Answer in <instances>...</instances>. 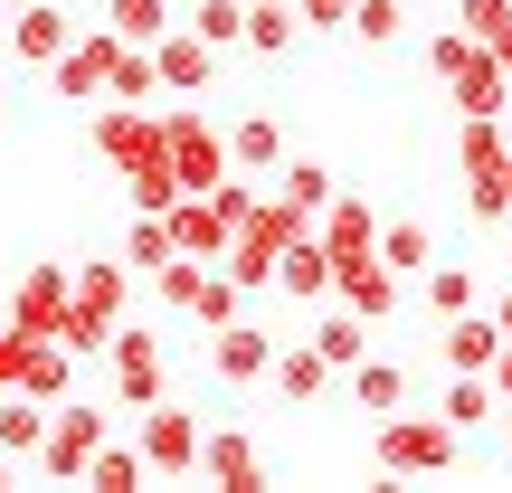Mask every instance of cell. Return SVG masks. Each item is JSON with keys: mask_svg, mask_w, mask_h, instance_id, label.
I'll use <instances>...</instances> for the list:
<instances>
[{"mask_svg": "<svg viewBox=\"0 0 512 493\" xmlns=\"http://www.w3.org/2000/svg\"><path fill=\"white\" fill-rule=\"evenodd\" d=\"M370 465H380V475H456L465 437L437 418V408H427V418H399V408H389V418L370 427Z\"/></svg>", "mask_w": 512, "mask_h": 493, "instance_id": "obj_1", "label": "cell"}, {"mask_svg": "<svg viewBox=\"0 0 512 493\" xmlns=\"http://www.w3.org/2000/svg\"><path fill=\"white\" fill-rule=\"evenodd\" d=\"M162 152H171V181L181 190H219L228 181V124L190 114L181 95H162Z\"/></svg>", "mask_w": 512, "mask_h": 493, "instance_id": "obj_2", "label": "cell"}, {"mask_svg": "<svg viewBox=\"0 0 512 493\" xmlns=\"http://www.w3.org/2000/svg\"><path fill=\"white\" fill-rule=\"evenodd\" d=\"M114 437V418L105 408H76V399H57L48 408V437H38V456H48V484H86V456Z\"/></svg>", "mask_w": 512, "mask_h": 493, "instance_id": "obj_3", "label": "cell"}, {"mask_svg": "<svg viewBox=\"0 0 512 493\" xmlns=\"http://www.w3.org/2000/svg\"><path fill=\"white\" fill-rule=\"evenodd\" d=\"M105 361H114V408H133V418H143L152 399H171V380H162V342H152L143 323H114Z\"/></svg>", "mask_w": 512, "mask_h": 493, "instance_id": "obj_4", "label": "cell"}, {"mask_svg": "<svg viewBox=\"0 0 512 493\" xmlns=\"http://www.w3.org/2000/svg\"><path fill=\"white\" fill-rule=\"evenodd\" d=\"M105 67H114V29H76L38 76L57 86V105H105Z\"/></svg>", "mask_w": 512, "mask_h": 493, "instance_id": "obj_5", "label": "cell"}, {"mask_svg": "<svg viewBox=\"0 0 512 493\" xmlns=\"http://www.w3.org/2000/svg\"><path fill=\"white\" fill-rule=\"evenodd\" d=\"M133 446H143L152 475H190V465H200V418H190V408H171V399H152L143 427H133Z\"/></svg>", "mask_w": 512, "mask_h": 493, "instance_id": "obj_6", "label": "cell"}, {"mask_svg": "<svg viewBox=\"0 0 512 493\" xmlns=\"http://www.w3.org/2000/svg\"><path fill=\"white\" fill-rule=\"evenodd\" d=\"M313 238L332 247V275H342V266H361V256H380V209H370L361 190H332L323 219H313Z\"/></svg>", "mask_w": 512, "mask_h": 493, "instance_id": "obj_7", "label": "cell"}, {"mask_svg": "<svg viewBox=\"0 0 512 493\" xmlns=\"http://www.w3.org/2000/svg\"><path fill=\"white\" fill-rule=\"evenodd\" d=\"M67 294H76V266L67 256H38V266H19V285H10V323L19 332H57Z\"/></svg>", "mask_w": 512, "mask_h": 493, "instance_id": "obj_8", "label": "cell"}, {"mask_svg": "<svg viewBox=\"0 0 512 493\" xmlns=\"http://www.w3.org/2000/svg\"><path fill=\"white\" fill-rule=\"evenodd\" d=\"M190 475L219 484V493H256L266 484V456H256L247 427H200V465H190Z\"/></svg>", "mask_w": 512, "mask_h": 493, "instance_id": "obj_9", "label": "cell"}, {"mask_svg": "<svg viewBox=\"0 0 512 493\" xmlns=\"http://www.w3.org/2000/svg\"><path fill=\"white\" fill-rule=\"evenodd\" d=\"M67 38H76V19L57 10V0H10V38H0V57H19V67H48Z\"/></svg>", "mask_w": 512, "mask_h": 493, "instance_id": "obj_10", "label": "cell"}, {"mask_svg": "<svg viewBox=\"0 0 512 493\" xmlns=\"http://www.w3.org/2000/svg\"><path fill=\"white\" fill-rule=\"evenodd\" d=\"M152 76H162V95H209L219 48H209L200 29H162V38H152Z\"/></svg>", "mask_w": 512, "mask_h": 493, "instance_id": "obj_11", "label": "cell"}, {"mask_svg": "<svg viewBox=\"0 0 512 493\" xmlns=\"http://www.w3.org/2000/svg\"><path fill=\"white\" fill-rule=\"evenodd\" d=\"M266 380H275V399H285V408H323L342 370H332V361H323V351H313V342H275Z\"/></svg>", "mask_w": 512, "mask_h": 493, "instance_id": "obj_12", "label": "cell"}, {"mask_svg": "<svg viewBox=\"0 0 512 493\" xmlns=\"http://www.w3.org/2000/svg\"><path fill=\"white\" fill-rule=\"evenodd\" d=\"M162 228H171V247L200 256V266H219V256H228V219H219V200H209V190H181V200L162 209Z\"/></svg>", "mask_w": 512, "mask_h": 493, "instance_id": "obj_13", "label": "cell"}, {"mask_svg": "<svg viewBox=\"0 0 512 493\" xmlns=\"http://www.w3.org/2000/svg\"><path fill=\"white\" fill-rule=\"evenodd\" d=\"M266 361H275V332H256L247 313L209 332V370H219L228 389H256V380H266Z\"/></svg>", "mask_w": 512, "mask_h": 493, "instance_id": "obj_14", "label": "cell"}, {"mask_svg": "<svg viewBox=\"0 0 512 493\" xmlns=\"http://www.w3.org/2000/svg\"><path fill=\"white\" fill-rule=\"evenodd\" d=\"M446 105H456V114H512V67L494 48H475L456 76H446Z\"/></svg>", "mask_w": 512, "mask_h": 493, "instance_id": "obj_15", "label": "cell"}, {"mask_svg": "<svg viewBox=\"0 0 512 493\" xmlns=\"http://www.w3.org/2000/svg\"><path fill=\"white\" fill-rule=\"evenodd\" d=\"M399 285H408V275H389L380 256H361V266H342V275H332V304H342V313H361V323H389V313H399Z\"/></svg>", "mask_w": 512, "mask_h": 493, "instance_id": "obj_16", "label": "cell"}, {"mask_svg": "<svg viewBox=\"0 0 512 493\" xmlns=\"http://www.w3.org/2000/svg\"><path fill=\"white\" fill-rule=\"evenodd\" d=\"M494 351H503V323H494L484 304L446 313V332H437V361H446V370H494Z\"/></svg>", "mask_w": 512, "mask_h": 493, "instance_id": "obj_17", "label": "cell"}, {"mask_svg": "<svg viewBox=\"0 0 512 493\" xmlns=\"http://www.w3.org/2000/svg\"><path fill=\"white\" fill-rule=\"evenodd\" d=\"M275 294H294V304H332V247L313 238H285V256H275Z\"/></svg>", "mask_w": 512, "mask_h": 493, "instance_id": "obj_18", "label": "cell"}, {"mask_svg": "<svg viewBox=\"0 0 512 493\" xmlns=\"http://www.w3.org/2000/svg\"><path fill=\"white\" fill-rule=\"evenodd\" d=\"M124 294H133V266H124V256H86L67 304L86 313V323H124Z\"/></svg>", "mask_w": 512, "mask_h": 493, "instance_id": "obj_19", "label": "cell"}, {"mask_svg": "<svg viewBox=\"0 0 512 493\" xmlns=\"http://www.w3.org/2000/svg\"><path fill=\"white\" fill-rule=\"evenodd\" d=\"M275 162H285V124H275V114H238V124H228V171L266 181Z\"/></svg>", "mask_w": 512, "mask_h": 493, "instance_id": "obj_20", "label": "cell"}, {"mask_svg": "<svg viewBox=\"0 0 512 493\" xmlns=\"http://www.w3.org/2000/svg\"><path fill=\"white\" fill-rule=\"evenodd\" d=\"M494 380H484V370H456V380H446V399H437V418L456 427V437H484V427H494Z\"/></svg>", "mask_w": 512, "mask_h": 493, "instance_id": "obj_21", "label": "cell"}, {"mask_svg": "<svg viewBox=\"0 0 512 493\" xmlns=\"http://www.w3.org/2000/svg\"><path fill=\"white\" fill-rule=\"evenodd\" d=\"M503 143H512V124H503V114H456V171H465V181L503 171Z\"/></svg>", "mask_w": 512, "mask_h": 493, "instance_id": "obj_22", "label": "cell"}, {"mask_svg": "<svg viewBox=\"0 0 512 493\" xmlns=\"http://www.w3.org/2000/svg\"><path fill=\"white\" fill-rule=\"evenodd\" d=\"M275 256H285L275 238H256V228H228V256H219V275H228L238 294H266V285H275Z\"/></svg>", "mask_w": 512, "mask_h": 493, "instance_id": "obj_23", "label": "cell"}, {"mask_svg": "<svg viewBox=\"0 0 512 493\" xmlns=\"http://www.w3.org/2000/svg\"><path fill=\"white\" fill-rule=\"evenodd\" d=\"M342 380H351V408H370V418L408 408V370H399V361H370V351H361V361H351Z\"/></svg>", "mask_w": 512, "mask_h": 493, "instance_id": "obj_24", "label": "cell"}, {"mask_svg": "<svg viewBox=\"0 0 512 493\" xmlns=\"http://www.w3.org/2000/svg\"><path fill=\"white\" fill-rule=\"evenodd\" d=\"M38 437H48V399H29V389H0V456H38Z\"/></svg>", "mask_w": 512, "mask_h": 493, "instance_id": "obj_25", "label": "cell"}, {"mask_svg": "<svg viewBox=\"0 0 512 493\" xmlns=\"http://www.w3.org/2000/svg\"><path fill=\"white\" fill-rule=\"evenodd\" d=\"M105 95H114V105H162V76H152V48H133V38H114Z\"/></svg>", "mask_w": 512, "mask_h": 493, "instance_id": "obj_26", "label": "cell"}, {"mask_svg": "<svg viewBox=\"0 0 512 493\" xmlns=\"http://www.w3.org/2000/svg\"><path fill=\"white\" fill-rule=\"evenodd\" d=\"M19 389H29V399H67V389H76V351L67 342H48V332H38V342H29V370H19Z\"/></svg>", "mask_w": 512, "mask_h": 493, "instance_id": "obj_27", "label": "cell"}, {"mask_svg": "<svg viewBox=\"0 0 512 493\" xmlns=\"http://www.w3.org/2000/svg\"><path fill=\"white\" fill-rule=\"evenodd\" d=\"M294 38H304L294 0H247V29H238V48H256V57H285Z\"/></svg>", "mask_w": 512, "mask_h": 493, "instance_id": "obj_28", "label": "cell"}, {"mask_svg": "<svg viewBox=\"0 0 512 493\" xmlns=\"http://www.w3.org/2000/svg\"><path fill=\"white\" fill-rule=\"evenodd\" d=\"M86 484H95V493H143V484H152V465H143V446L105 437V446L86 456Z\"/></svg>", "mask_w": 512, "mask_h": 493, "instance_id": "obj_29", "label": "cell"}, {"mask_svg": "<svg viewBox=\"0 0 512 493\" xmlns=\"http://www.w3.org/2000/svg\"><path fill=\"white\" fill-rule=\"evenodd\" d=\"M427 256H437V238L418 219H380V266L389 275H427Z\"/></svg>", "mask_w": 512, "mask_h": 493, "instance_id": "obj_30", "label": "cell"}, {"mask_svg": "<svg viewBox=\"0 0 512 493\" xmlns=\"http://www.w3.org/2000/svg\"><path fill=\"white\" fill-rule=\"evenodd\" d=\"M332 190H342V181H332L323 162H275V200H294L304 219H323V200H332Z\"/></svg>", "mask_w": 512, "mask_h": 493, "instance_id": "obj_31", "label": "cell"}, {"mask_svg": "<svg viewBox=\"0 0 512 493\" xmlns=\"http://www.w3.org/2000/svg\"><path fill=\"white\" fill-rule=\"evenodd\" d=\"M304 342L323 351L332 370H351V361H361V351H370V323H361V313H323V323H313Z\"/></svg>", "mask_w": 512, "mask_h": 493, "instance_id": "obj_32", "label": "cell"}, {"mask_svg": "<svg viewBox=\"0 0 512 493\" xmlns=\"http://www.w3.org/2000/svg\"><path fill=\"white\" fill-rule=\"evenodd\" d=\"M342 38H361V48H399V38H408V10H399V0H351V29Z\"/></svg>", "mask_w": 512, "mask_h": 493, "instance_id": "obj_33", "label": "cell"}, {"mask_svg": "<svg viewBox=\"0 0 512 493\" xmlns=\"http://www.w3.org/2000/svg\"><path fill=\"white\" fill-rule=\"evenodd\" d=\"M418 285H427V313H437V323L475 304V266H446V256H427V275H418Z\"/></svg>", "mask_w": 512, "mask_h": 493, "instance_id": "obj_34", "label": "cell"}, {"mask_svg": "<svg viewBox=\"0 0 512 493\" xmlns=\"http://www.w3.org/2000/svg\"><path fill=\"white\" fill-rule=\"evenodd\" d=\"M105 29L133 38V48H152V38L171 29V0H105Z\"/></svg>", "mask_w": 512, "mask_h": 493, "instance_id": "obj_35", "label": "cell"}, {"mask_svg": "<svg viewBox=\"0 0 512 493\" xmlns=\"http://www.w3.org/2000/svg\"><path fill=\"white\" fill-rule=\"evenodd\" d=\"M162 256H181V247H171V228H162V209H133V228H124V266L152 275Z\"/></svg>", "mask_w": 512, "mask_h": 493, "instance_id": "obj_36", "label": "cell"}, {"mask_svg": "<svg viewBox=\"0 0 512 493\" xmlns=\"http://www.w3.org/2000/svg\"><path fill=\"white\" fill-rule=\"evenodd\" d=\"M238 313H247V294L228 285L219 266H209V275H200V294H190V323H200V332H219V323H238Z\"/></svg>", "mask_w": 512, "mask_h": 493, "instance_id": "obj_37", "label": "cell"}, {"mask_svg": "<svg viewBox=\"0 0 512 493\" xmlns=\"http://www.w3.org/2000/svg\"><path fill=\"white\" fill-rule=\"evenodd\" d=\"M465 219H475V228H503V219H512V181H503V171L465 181Z\"/></svg>", "mask_w": 512, "mask_h": 493, "instance_id": "obj_38", "label": "cell"}, {"mask_svg": "<svg viewBox=\"0 0 512 493\" xmlns=\"http://www.w3.org/2000/svg\"><path fill=\"white\" fill-rule=\"evenodd\" d=\"M190 29H200L209 48H238V29H247V0H200V10H190Z\"/></svg>", "mask_w": 512, "mask_h": 493, "instance_id": "obj_39", "label": "cell"}, {"mask_svg": "<svg viewBox=\"0 0 512 493\" xmlns=\"http://www.w3.org/2000/svg\"><path fill=\"white\" fill-rule=\"evenodd\" d=\"M465 57H475V38H465V29H437V38H427V76H437V86L465 67Z\"/></svg>", "mask_w": 512, "mask_h": 493, "instance_id": "obj_40", "label": "cell"}, {"mask_svg": "<svg viewBox=\"0 0 512 493\" xmlns=\"http://www.w3.org/2000/svg\"><path fill=\"white\" fill-rule=\"evenodd\" d=\"M503 19H512V0H456V29L475 38V48H484V38L503 29Z\"/></svg>", "mask_w": 512, "mask_h": 493, "instance_id": "obj_41", "label": "cell"}, {"mask_svg": "<svg viewBox=\"0 0 512 493\" xmlns=\"http://www.w3.org/2000/svg\"><path fill=\"white\" fill-rule=\"evenodd\" d=\"M29 342H38V332L0 323V389H19V370H29Z\"/></svg>", "mask_w": 512, "mask_h": 493, "instance_id": "obj_42", "label": "cell"}, {"mask_svg": "<svg viewBox=\"0 0 512 493\" xmlns=\"http://www.w3.org/2000/svg\"><path fill=\"white\" fill-rule=\"evenodd\" d=\"M294 19H304V29H332V38H342V29H351V0H294Z\"/></svg>", "mask_w": 512, "mask_h": 493, "instance_id": "obj_43", "label": "cell"}, {"mask_svg": "<svg viewBox=\"0 0 512 493\" xmlns=\"http://www.w3.org/2000/svg\"><path fill=\"white\" fill-rule=\"evenodd\" d=\"M484 380H494V399H512V342L494 351V370H484Z\"/></svg>", "mask_w": 512, "mask_h": 493, "instance_id": "obj_44", "label": "cell"}, {"mask_svg": "<svg viewBox=\"0 0 512 493\" xmlns=\"http://www.w3.org/2000/svg\"><path fill=\"white\" fill-rule=\"evenodd\" d=\"M484 313H494V323H503V342H512V285L494 294V304H484Z\"/></svg>", "mask_w": 512, "mask_h": 493, "instance_id": "obj_45", "label": "cell"}, {"mask_svg": "<svg viewBox=\"0 0 512 493\" xmlns=\"http://www.w3.org/2000/svg\"><path fill=\"white\" fill-rule=\"evenodd\" d=\"M484 48H494V57H503V67H512V19H503V29H494V38H484Z\"/></svg>", "mask_w": 512, "mask_h": 493, "instance_id": "obj_46", "label": "cell"}, {"mask_svg": "<svg viewBox=\"0 0 512 493\" xmlns=\"http://www.w3.org/2000/svg\"><path fill=\"white\" fill-rule=\"evenodd\" d=\"M0 38H10V0H0Z\"/></svg>", "mask_w": 512, "mask_h": 493, "instance_id": "obj_47", "label": "cell"}, {"mask_svg": "<svg viewBox=\"0 0 512 493\" xmlns=\"http://www.w3.org/2000/svg\"><path fill=\"white\" fill-rule=\"evenodd\" d=\"M0 493H10V456H0Z\"/></svg>", "mask_w": 512, "mask_h": 493, "instance_id": "obj_48", "label": "cell"}, {"mask_svg": "<svg viewBox=\"0 0 512 493\" xmlns=\"http://www.w3.org/2000/svg\"><path fill=\"white\" fill-rule=\"evenodd\" d=\"M503 181H512V143H503Z\"/></svg>", "mask_w": 512, "mask_h": 493, "instance_id": "obj_49", "label": "cell"}, {"mask_svg": "<svg viewBox=\"0 0 512 493\" xmlns=\"http://www.w3.org/2000/svg\"><path fill=\"white\" fill-rule=\"evenodd\" d=\"M503 456H512V427H503Z\"/></svg>", "mask_w": 512, "mask_h": 493, "instance_id": "obj_50", "label": "cell"}]
</instances>
